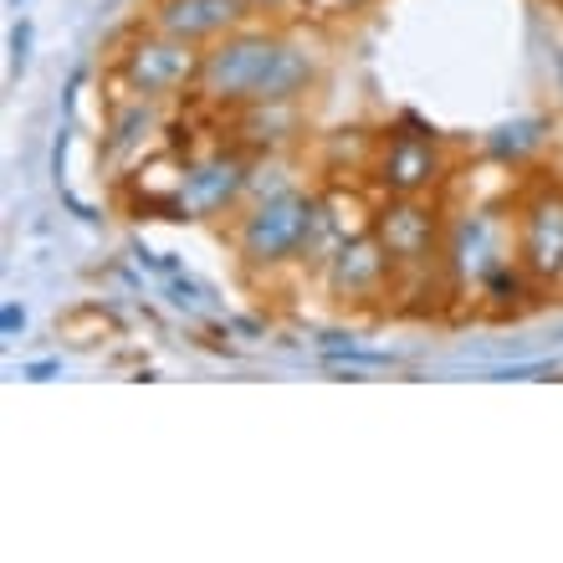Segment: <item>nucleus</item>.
I'll use <instances>...</instances> for the list:
<instances>
[{"instance_id": "obj_1", "label": "nucleus", "mask_w": 563, "mask_h": 563, "mask_svg": "<svg viewBox=\"0 0 563 563\" xmlns=\"http://www.w3.org/2000/svg\"><path fill=\"white\" fill-rule=\"evenodd\" d=\"M318 83V57L292 36L236 26L200 57L195 93L220 108H256V103H298Z\"/></svg>"}, {"instance_id": "obj_2", "label": "nucleus", "mask_w": 563, "mask_h": 563, "mask_svg": "<svg viewBox=\"0 0 563 563\" xmlns=\"http://www.w3.org/2000/svg\"><path fill=\"white\" fill-rule=\"evenodd\" d=\"M328 226L323 216V200L302 195V190H277V195L251 200L241 220H236V251L247 266H282V262H298L308 256V247L318 241V231Z\"/></svg>"}, {"instance_id": "obj_3", "label": "nucleus", "mask_w": 563, "mask_h": 563, "mask_svg": "<svg viewBox=\"0 0 563 563\" xmlns=\"http://www.w3.org/2000/svg\"><path fill=\"white\" fill-rule=\"evenodd\" d=\"M200 57L205 51H195L190 41L149 26L144 36H133L129 47L118 51V83L129 87L133 98H169V93L195 87Z\"/></svg>"}, {"instance_id": "obj_4", "label": "nucleus", "mask_w": 563, "mask_h": 563, "mask_svg": "<svg viewBox=\"0 0 563 563\" xmlns=\"http://www.w3.org/2000/svg\"><path fill=\"white\" fill-rule=\"evenodd\" d=\"M251 184V165L236 149H216L205 159H190L175 184V216L184 220H216L220 211H236Z\"/></svg>"}, {"instance_id": "obj_5", "label": "nucleus", "mask_w": 563, "mask_h": 563, "mask_svg": "<svg viewBox=\"0 0 563 563\" xmlns=\"http://www.w3.org/2000/svg\"><path fill=\"white\" fill-rule=\"evenodd\" d=\"M374 236H380L384 256L399 272H426L431 262H441V220L431 205H420V195H395L374 216Z\"/></svg>"}, {"instance_id": "obj_6", "label": "nucleus", "mask_w": 563, "mask_h": 563, "mask_svg": "<svg viewBox=\"0 0 563 563\" xmlns=\"http://www.w3.org/2000/svg\"><path fill=\"white\" fill-rule=\"evenodd\" d=\"M441 262L451 266L456 282H487L498 266L517 262L513 256V231L502 226V216L492 211H466V216L451 220L446 247H441Z\"/></svg>"}, {"instance_id": "obj_7", "label": "nucleus", "mask_w": 563, "mask_h": 563, "mask_svg": "<svg viewBox=\"0 0 563 563\" xmlns=\"http://www.w3.org/2000/svg\"><path fill=\"white\" fill-rule=\"evenodd\" d=\"M149 26L180 36L190 47H211L226 32L247 26V0H154L149 5Z\"/></svg>"}, {"instance_id": "obj_8", "label": "nucleus", "mask_w": 563, "mask_h": 563, "mask_svg": "<svg viewBox=\"0 0 563 563\" xmlns=\"http://www.w3.org/2000/svg\"><path fill=\"white\" fill-rule=\"evenodd\" d=\"M517 262L532 272V282H548L559 287L563 277V195H538L523 211V226H517Z\"/></svg>"}, {"instance_id": "obj_9", "label": "nucleus", "mask_w": 563, "mask_h": 563, "mask_svg": "<svg viewBox=\"0 0 563 563\" xmlns=\"http://www.w3.org/2000/svg\"><path fill=\"white\" fill-rule=\"evenodd\" d=\"M374 175H380V184L390 195H420V190H431V184L446 175V159H441L435 133H390Z\"/></svg>"}, {"instance_id": "obj_10", "label": "nucleus", "mask_w": 563, "mask_h": 563, "mask_svg": "<svg viewBox=\"0 0 563 563\" xmlns=\"http://www.w3.org/2000/svg\"><path fill=\"white\" fill-rule=\"evenodd\" d=\"M395 277V266L384 256L380 236L374 231H359V236H344V247L328 256V287L338 302H364L374 292H384V282Z\"/></svg>"}, {"instance_id": "obj_11", "label": "nucleus", "mask_w": 563, "mask_h": 563, "mask_svg": "<svg viewBox=\"0 0 563 563\" xmlns=\"http://www.w3.org/2000/svg\"><path fill=\"white\" fill-rule=\"evenodd\" d=\"M318 348H323L328 364H359V369H395L399 364V354H390V348H364V344H354V338L338 344V333H328Z\"/></svg>"}, {"instance_id": "obj_12", "label": "nucleus", "mask_w": 563, "mask_h": 563, "mask_svg": "<svg viewBox=\"0 0 563 563\" xmlns=\"http://www.w3.org/2000/svg\"><path fill=\"white\" fill-rule=\"evenodd\" d=\"M538 144H543L538 123H507V129H498V139H492V149H498L502 159H517L523 149H538Z\"/></svg>"}, {"instance_id": "obj_13", "label": "nucleus", "mask_w": 563, "mask_h": 563, "mask_svg": "<svg viewBox=\"0 0 563 563\" xmlns=\"http://www.w3.org/2000/svg\"><path fill=\"white\" fill-rule=\"evenodd\" d=\"M26 62H32V21L21 16L11 26V72H26Z\"/></svg>"}, {"instance_id": "obj_14", "label": "nucleus", "mask_w": 563, "mask_h": 563, "mask_svg": "<svg viewBox=\"0 0 563 563\" xmlns=\"http://www.w3.org/2000/svg\"><path fill=\"white\" fill-rule=\"evenodd\" d=\"M21 328H26V308H21V302H5V308H0V333L16 338Z\"/></svg>"}, {"instance_id": "obj_15", "label": "nucleus", "mask_w": 563, "mask_h": 563, "mask_svg": "<svg viewBox=\"0 0 563 563\" xmlns=\"http://www.w3.org/2000/svg\"><path fill=\"white\" fill-rule=\"evenodd\" d=\"M169 292H175V302H180L184 313H195V308H200V287H195V282L175 277V282H169Z\"/></svg>"}, {"instance_id": "obj_16", "label": "nucleus", "mask_w": 563, "mask_h": 563, "mask_svg": "<svg viewBox=\"0 0 563 563\" xmlns=\"http://www.w3.org/2000/svg\"><path fill=\"white\" fill-rule=\"evenodd\" d=\"M553 359H538V364H513V369H498V380H532V374H548Z\"/></svg>"}, {"instance_id": "obj_17", "label": "nucleus", "mask_w": 563, "mask_h": 563, "mask_svg": "<svg viewBox=\"0 0 563 563\" xmlns=\"http://www.w3.org/2000/svg\"><path fill=\"white\" fill-rule=\"evenodd\" d=\"M57 374H62V359H36L21 369V380H57Z\"/></svg>"}, {"instance_id": "obj_18", "label": "nucleus", "mask_w": 563, "mask_h": 563, "mask_svg": "<svg viewBox=\"0 0 563 563\" xmlns=\"http://www.w3.org/2000/svg\"><path fill=\"white\" fill-rule=\"evenodd\" d=\"M302 5H313L318 16H333V11H359L369 0H302Z\"/></svg>"}, {"instance_id": "obj_19", "label": "nucleus", "mask_w": 563, "mask_h": 563, "mask_svg": "<svg viewBox=\"0 0 563 563\" xmlns=\"http://www.w3.org/2000/svg\"><path fill=\"white\" fill-rule=\"evenodd\" d=\"M51 175H57V190H62V175H67V129L57 133V144H51Z\"/></svg>"}, {"instance_id": "obj_20", "label": "nucleus", "mask_w": 563, "mask_h": 563, "mask_svg": "<svg viewBox=\"0 0 563 563\" xmlns=\"http://www.w3.org/2000/svg\"><path fill=\"white\" fill-rule=\"evenodd\" d=\"M277 5H287V0H247V11H277Z\"/></svg>"}, {"instance_id": "obj_21", "label": "nucleus", "mask_w": 563, "mask_h": 563, "mask_svg": "<svg viewBox=\"0 0 563 563\" xmlns=\"http://www.w3.org/2000/svg\"><path fill=\"white\" fill-rule=\"evenodd\" d=\"M11 5H16V11H21V0H11Z\"/></svg>"}, {"instance_id": "obj_22", "label": "nucleus", "mask_w": 563, "mask_h": 563, "mask_svg": "<svg viewBox=\"0 0 563 563\" xmlns=\"http://www.w3.org/2000/svg\"><path fill=\"white\" fill-rule=\"evenodd\" d=\"M559 338H563V333H559Z\"/></svg>"}]
</instances>
